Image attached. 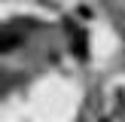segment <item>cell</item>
<instances>
[{"mask_svg": "<svg viewBox=\"0 0 125 122\" xmlns=\"http://www.w3.org/2000/svg\"><path fill=\"white\" fill-rule=\"evenodd\" d=\"M73 30V49H76V55L79 58H85V34L83 30H76V28H70Z\"/></svg>", "mask_w": 125, "mask_h": 122, "instance_id": "1", "label": "cell"}]
</instances>
